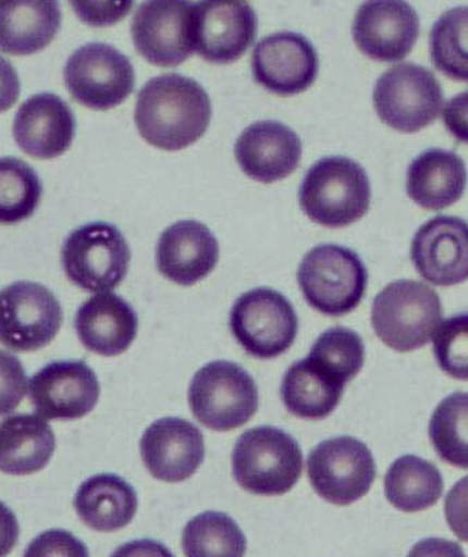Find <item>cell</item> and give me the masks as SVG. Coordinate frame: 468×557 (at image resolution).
I'll return each mask as SVG.
<instances>
[{
  "label": "cell",
  "instance_id": "cell-1",
  "mask_svg": "<svg viewBox=\"0 0 468 557\" xmlns=\"http://www.w3.org/2000/svg\"><path fill=\"white\" fill-rule=\"evenodd\" d=\"M210 119L208 92L177 73L151 78L136 101L135 123L141 138L161 150L177 151L196 144L207 133Z\"/></svg>",
  "mask_w": 468,
  "mask_h": 557
},
{
  "label": "cell",
  "instance_id": "cell-2",
  "mask_svg": "<svg viewBox=\"0 0 468 557\" xmlns=\"http://www.w3.org/2000/svg\"><path fill=\"white\" fill-rule=\"evenodd\" d=\"M371 186L365 168L346 157H328L304 177L299 205L313 223L342 228L359 222L370 209Z\"/></svg>",
  "mask_w": 468,
  "mask_h": 557
},
{
  "label": "cell",
  "instance_id": "cell-3",
  "mask_svg": "<svg viewBox=\"0 0 468 557\" xmlns=\"http://www.w3.org/2000/svg\"><path fill=\"white\" fill-rule=\"evenodd\" d=\"M443 317V305L433 288L420 282L397 281L373 299L371 323L383 344L405 354L428 345Z\"/></svg>",
  "mask_w": 468,
  "mask_h": 557
},
{
  "label": "cell",
  "instance_id": "cell-4",
  "mask_svg": "<svg viewBox=\"0 0 468 557\" xmlns=\"http://www.w3.org/2000/svg\"><path fill=\"white\" fill-rule=\"evenodd\" d=\"M303 451L283 430L262 425L247 430L236 441L233 474L246 492L282 496L297 485L303 474Z\"/></svg>",
  "mask_w": 468,
  "mask_h": 557
},
{
  "label": "cell",
  "instance_id": "cell-5",
  "mask_svg": "<svg viewBox=\"0 0 468 557\" xmlns=\"http://www.w3.org/2000/svg\"><path fill=\"white\" fill-rule=\"evenodd\" d=\"M297 278L310 307L334 318L355 311L368 285L367 268L359 255L338 245H320L308 251Z\"/></svg>",
  "mask_w": 468,
  "mask_h": 557
},
{
  "label": "cell",
  "instance_id": "cell-6",
  "mask_svg": "<svg viewBox=\"0 0 468 557\" xmlns=\"http://www.w3.org/2000/svg\"><path fill=\"white\" fill-rule=\"evenodd\" d=\"M188 403L205 428L231 431L250 422L259 409L254 377L235 362L213 361L193 377Z\"/></svg>",
  "mask_w": 468,
  "mask_h": 557
},
{
  "label": "cell",
  "instance_id": "cell-7",
  "mask_svg": "<svg viewBox=\"0 0 468 557\" xmlns=\"http://www.w3.org/2000/svg\"><path fill=\"white\" fill-rule=\"evenodd\" d=\"M67 278L83 290L107 293L127 276L131 249L120 230L109 223H89L67 236L61 250Z\"/></svg>",
  "mask_w": 468,
  "mask_h": 557
},
{
  "label": "cell",
  "instance_id": "cell-8",
  "mask_svg": "<svg viewBox=\"0 0 468 557\" xmlns=\"http://www.w3.org/2000/svg\"><path fill=\"white\" fill-rule=\"evenodd\" d=\"M372 99L383 123L399 133L414 134L439 119L444 92L433 72L408 62L378 78Z\"/></svg>",
  "mask_w": 468,
  "mask_h": 557
},
{
  "label": "cell",
  "instance_id": "cell-9",
  "mask_svg": "<svg viewBox=\"0 0 468 557\" xmlns=\"http://www.w3.org/2000/svg\"><path fill=\"white\" fill-rule=\"evenodd\" d=\"M230 327L247 354L256 359H275L296 341L298 317L283 294L260 287L236 299Z\"/></svg>",
  "mask_w": 468,
  "mask_h": 557
},
{
  "label": "cell",
  "instance_id": "cell-10",
  "mask_svg": "<svg viewBox=\"0 0 468 557\" xmlns=\"http://www.w3.org/2000/svg\"><path fill=\"white\" fill-rule=\"evenodd\" d=\"M64 313L49 288L15 282L0 292V345L13 351L46 348L60 333Z\"/></svg>",
  "mask_w": 468,
  "mask_h": 557
},
{
  "label": "cell",
  "instance_id": "cell-11",
  "mask_svg": "<svg viewBox=\"0 0 468 557\" xmlns=\"http://www.w3.org/2000/svg\"><path fill=\"white\" fill-rule=\"evenodd\" d=\"M67 91L83 107L109 110L123 103L135 87L130 58L107 44H88L73 52L64 70Z\"/></svg>",
  "mask_w": 468,
  "mask_h": 557
},
{
  "label": "cell",
  "instance_id": "cell-12",
  "mask_svg": "<svg viewBox=\"0 0 468 557\" xmlns=\"http://www.w3.org/2000/svg\"><path fill=\"white\" fill-rule=\"evenodd\" d=\"M307 466L315 492L335 506L360 500L377 478L371 450L354 437L323 441L310 451Z\"/></svg>",
  "mask_w": 468,
  "mask_h": 557
},
{
  "label": "cell",
  "instance_id": "cell-13",
  "mask_svg": "<svg viewBox=\"0 0 468 557\" xmlns=\"http://www.w3.org/2000/svg\"><path fill=\"white\" fill-rule=\"evenodd\" d=\"M135 49L150 64L176 67L194 51V3L145 2L131 24Z\"/></svg>",
  "mask_w": 468,
  "mask_h": 557
},
{
  "label": "cell",
  "instance_id": "cell-14",
  "mask_svg": "<svg viewBox=\"0 0 468 557\" xmlns=\"http://www.w3.org/2000/svg\"><path fill=\"white\" fill-rule=\"evenodd\" d=\"M99 396L96 372L82 360L50 362L29 381V401L47 420L84 418L96 408Z\"/></svg>",
  "mask_w": 468,
  "mask_h": 557
},
{
  "label": "cell",
  "instance_id": "cell-15",
  "mask_svg": "<svg viewBox=\"0 0 468 557\" xmlns=\"http://www.w3.org/2000/svg\"><path fill=\"white\" fill-rule=\"evenodd\" d=\"M251 72L255 81L268 91L279 97L297 96L317 81L318 52L303 35L273 34L255 47Z\"/></svg>",
  "mask_w": 468,
  "mask_h": 557
},
{
  "label": "cell",
  "instance_id": "cell-16",
  "mask_svg": "<svg viewBox=\"0 0 468 557\" xmlns=\"http://www.w3.org/2000/svg\"><path fill=\"white\" fill-rule=\"evenodd\" d=\"M257 15L247 2L194 3V51L212 64H231L255 44Z\"/></svg>",
  "mask_w": 468,
  "mask_h": 557
},
{
  "label": "cell",
  "instance_id": "cell-17",
  "mask_svg": "<svg viewBox=\"0 0 468 557\" xmlns=\"http://www.w3.org/2000/svg\"><path fill=\"white\" fill-rule=\"evenodd\" d=\"M419 29V17L412 7L399 0H380L361 4L352 34L362 54L393 64L412 51Z\"/></svg>",
  "mask_w": 468,
  "mask_h": 557
},
{
  "label": "cell",
  "instance_id": "cell-18",
  "mask_svg": "<svg viewBox=\"0 0 468 557\" xmlns=\"http://www.w3.org/2000/svg\"><path fill=\"white\" fill-rule=\"evenodd\" d=\"M411 260L431 285L448 287L468 278V223L452 215H436L415 234Z\"/></svg>",
  "mask_w": 468,
  "mask_h": 557
},
{
  "label": "cell",
  "instance_id": "cell-19",
  "mask_svg": "<svg viewBox=\"0 0 468 557\" xmlns=\"http://www.w3.org/2000/svg\"><path fill=\"white\" fill-rule=\"evenodd\" d=\"M140 456L156 480L183 482L196 474L205 457L201 430L181 418L149 425L140 440Z\"/></svg>",
  "mask_w": 468,
  "mask_h": 557
},
{
  "label": "cell",
  "instance_id": "cell-20",
  "mask_svg": "<svg viewBox=\"0 0 468 557\" xmlns=\"http://www.w3.org/2000/svg\"><path fill=\"white\" fill-rule=\"evenodd\" d=\"M76 119L70 104L54 94H38L21 104L13 136L21 150L39 160H52L70 150Z\"/></svg>",
  "mask_w": 468,
  "mask_h": 557
},
{
  "label": "cell",
  "instance_id": "cell-21",
  "mask_svg": "<svg viewBox=\"0 0 468 557\" xmlns=\"http://www.w3.org/2000/svg\"><path fill=\"white\" fill-rule=\"evenodd\" d=\"M296 133L278 121H259L241 134L235 145L241 170L256 182L270 184L291 176L301 160Z\"/></svg>",
  "mask_w": 468,
  "mask_h": 557
},
{
  "label": "cell",
  "instance_id": "cell-22",
  "mask_svg": "<svg viewBox=\"0 0 468 557\" xmlns=\"http://www.w3.org/2000/svg\"><path fill=\"white\" fill-rule=\"evenodd\" d=\"M219 242L207 225L183 220L167 228L157 245V267L162 276L193 286L218 265Z\"/></svg>",
  "mask_w": 468,
  "mask_h": 557
},
{
  "label": "cell",
  "instance_id": "cell-23",
  "mask_svg": "<svg viewBox=\"0 0 468 557\" xmlns=\"http://www.w3.org/2000/svg\"><path fill=\"white\" fill-rule=\"evenodd\" d=\"M138 314L114 293H98L76 313L75 327L84 348L104 357L123 355L138 334Z\"/></svg>",
  "mask_w": 468,
  "mask_h": 557
},
{
  "label": "cell",
  "instance_id": "cell-24",
  "mask_svg": "<svg viewBox=\"0 0 468 557\" xmlns=\"http://www.w3.org/2000/svg\"><path fill=\"white\" fill-rule=\"evenodd\" d=\"M466 186L465 161L454 151L430 149L408 166L407 193L420 208H448L459 201Z\"/></svg>",
  "mask_w": 468,
  "mask_h": 557
},
{
  "label": "cell",
  "instance_id": "cell-25",
  "mask_svg": "<svg viewBox=\"0 0 468 557\" xmlns=\"http://www.w3.org/2000/svg\"><path fill=\"white\" fill-rule=\"evenodd\" d=\"M57 441L50 424L38 414H13L0 422V471L33 475L49 465Z\"/></svg>",
  "mask_w": 468,
  "mask_h": 557
},
{
  "label": "cell",
  "instance_id": "cell-26",
  "mask_svg": "<svg viewBox=\"0 0 468 557\" xmlns=\"http://www.w3.org/2000/svg\"><path fill=\"white\" fill-rule=\"evenodd\" d=\"M345 386L329 368L307 357L288 368L281 393L283 404L294 417L322 420L338 407Z\"/></svg>",
  "mask_w": 468,
  "mask_h": 557
},
{
  "label": "cell",
  "instance_id": "cell-27",
  "mask_svg": "<svg viewBox=\"0 0 468 557\" xmlns=\"http://www.w3.org/2000/svg\"><path fill=\"white\" fill-rule=\"evenodd\" d=\"M75 509L89 529L113 533L133 522L138 511L135 488L123 478L99 474L83 482L76 493Z\"/></svg>",
  "mask_w": 468,
  "mask_h": 557
},
{
  "label": "cell",
  "instance_id": "cell-28",
  "mask_svg": "<svg viewBox=\"0 0 468 557\" xmlns=\"http://www.w3.org/2000/svg\"><path fill=\"white\" fill-rule=\"evenodd\" d=\"M57 2H0V51L30 55L56 39L61 29Z\"/></svg>",
  "mask_w": 468,
  "mask_h": 557
},
{
  "label": "cell",
  "instance_id": "cell-29",
  "mask_svg": "<svg viewBox=\"0 0 468 557\" xmlns=\"http://www.w3.org/2000/svg\"><path fill=\"white\" fill-rule=\"evenodd\" d=\"M443 492L444 480L439 469L418 456L399 457L386 472V498L399 511L411 513L433 507Z\"/></svg>",
  "mask_w": 468,
  "mask_h": 557
},
{
  "label": "cell",
  "instance_id": "cell-30",
  "mask_svg": "<svg viewBox=\"0 0 468 557\" xmlns=\"http://www.w3.org/2000/svg\"><path fill=\"white\" fill-rule=\"evenodd\" d=\"M186 557H245L246 537L235 520L223 512H204L183 530Z\"/></svg>",
  "mask_w": 468,
  "mask_h": 557
},
{
  "label": "cell",
  "instance_id": "cell-31",
  "mask_svg": "<svg viewBox=\"0 0 468 557\" xmlns=\"http://www.w3.org/2000/svg\"><path fill=\"white\" fill-rule=\"evenodd\" d=\"M431 445L440 459L468 470V393H454L435 408L430 419Z\"/></svg>",
  "mask_w": 468,
  "mask_h": 557
},
{
  "label": "cell",
  "instance_id": "cell-32",
  "mask_svg": "<svg viewBox=\"0 0 468 557\" xmlns=\"http://www.w3.org/2000/svg\"><path fill=\"white\" fill-rule=\"evenodd\" d=\"M434 66L456 82L468 83V8L445 12L430 33Z\"/></svg>",
  "mask_w": 468,
  "mask_h": 557
},
{
  "label": "cell",
  "instance_id": "cell-33",
  "mask_svg": "<svg viewBox=\"0 0 468 557\" xmlns=\"http://www.w3.org/2000/svg\"><path fill=\"white\" fill-rule=\"evenodd\" d=\"M40 178L33 168L14 157L0 159V224H17L39 207Z\"/></svg>",
  "mask_w": 468,
  "mask_h": 557
},
{
  "label": "cell",
  "instance_id": "cell-34",
  "mask_svg": "<svg viewBox=\"0 0 468 557\" xmlns=\"http://www.w3.org/2000/svg\"><path fill=\"white\" fill-rule=\"evenodd\" d=\"M308 357L348 383L365 366L366 348L354 330L333 327L319 336Z\"/></svg>",
  "mask_w": 468,
  "mask_h": 557
},
{
  "label": "cell",
  "instance_id": "cell-35",
  "mask_svg": "<svg viewBox=\"0 0 468 557\" xmlns=\"http://www.w3.org/2000/svg\"><path fill=\"white\" fill-rule=\"evenodd\" d=\"M433 351L441 371L454 380L468 381V313L455 314L440 325Z\"/></svg>",
  "mask_w": 468,
  "mask_h": 557
},
{
  "label": "cell",
  "instance_id": "cell-36",
  "mask_svg": "<svg viewBox=\"0 0 468 557\" xmlns=\"http://www.w3.org/2000/svg\"><path fill=\"white\" fill-rule=\"evenodd\" d=\"M26 372L17 356L0 350V417L19 408L26 393Z\"/></svg>",
  "mask_w": 468,
  "mask_h": 557
},
{
  "label": "cell",
  "instance_id": "cell-37",
  "mask_svg": "<svg viewBox=\"0 0 468 557\" xmlns=\"http://www.w3.org/2000/svg\"><path fill=\"white\" fill-rule=\"evenodd\" d=\"M24 557H89L88 548L76 535L62 529L47 530L26 548Z\"/></svg>",
  "mask_w": 468,
  "mask_h": 557
},
{
  "label": "cell",
  "instance_id": "cell-38",
  "mask_svg": "<svg viewBox=\"0 0 468 557\" xmlns=\"http://www.w3.org/2000/svg\"><path fill=\"white\" fill-rule=\"evenodd\" d=\"M445 518L456 537L468 543V475L456 482L446 496Z\"/></svg>",
  "mask_w": 468,
  "mask_h": 557
},
{
  "label": "cell",
  "instance_id": "cell-39",
  "mask_svg": "<svg viewBox=\"0 0 468 557\" xmlns=\"http://www.w3.org/2000/svg\"><path fill=\"white\" fill-rule=\"evenodd\" d=\"M443 120L446 129L461 144L468 145V91L445 104Z\"/></svg>",
  "mask_w": 468,
  "mask_h": 557
},
{
  "label": "cell",
  "instance_id": "cell-40",
  "mask_svg": "<svg viewBox=\"0 0 468 557\" xmlns=\"http://www.w3.org/2000/svg\"><path fill=\"white\" fill-rule=\"evenodd\" d=\"M21 91L17 71L0 57V113L8 112L19 101Z\"/></svg>",
  "mask_w": 468,
  "mask_h": 557
},
{
  "label": "cell",
  "instance_id": "cell-41",
  "mask_svg": "<svg viewBox=\"0 0 468 557\" xmlns=\"http://www.w3.org/2000/svg\"><path fill=\"white\" fill-rule=\"evenodd\" d=\"M75 12L84 23L89 25H110L118 23L124 15L130 13L133 3H120L114 9H89L87 3H72Z\"/></svg>",
  "mask_w": 468,
  "mask_h": 557
},
{
  "label": "cell",
  "instance_id": "cell-42",
  "mask_svg": "<svg viewBox=\"0 0 468 557\" xmlns=\"http://www.w3.org/2000/svg\"><path fill=\"white\" fill-rule=\"evenodd\" d=\"M408 557H467L461 546L454 541L428 539L419 541L409 550Z\"/></svg>",
  "mask_w": 468,
  "mask_h": 557
},
{
  "label": "cell",
  "instance_id": "cell-43",
  "mask_svg": "<svg viewBox=\"0 0 468 557\" xmlns=\"http://www.w3.org/2000/svg\"><path fill=\"white\" fill-rule=\"evenodd\" d=\"M20 537L17 517L7 504L0 502V557L12 554Z\"/></svg>",
  "mask_w": 468,
  "mask_h": 557
},
{
  "label": "cell",
  "instance_id": "cell-44",
  "mask_svg": "<svg viewBox=\"0 0 468 557\" xmlns=\"http://www.w3.org/2000/svg\"><path fill=\"white\" fill-rule=\"evenodd\" d=\"M110 557H175L164 544L155 540H136L119 546Z\"/></svg>",
  "mask_w": 468,
  "mask_h": 557
}]
</instances>
